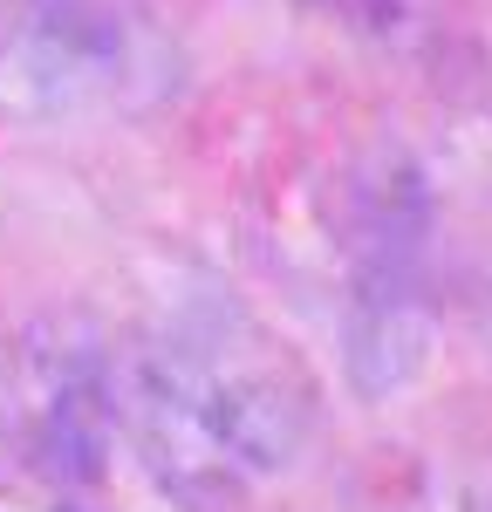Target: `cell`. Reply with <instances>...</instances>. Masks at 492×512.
<instances>
[{"label":"cell","mask_w":492,"mask_h":512,"mask_svg":"<svg viewBox=\"0 0 492 512\" xmlns=\"http://www.w3.org/2000/svg\"><path fill=\"white\" fill-rule=\"evenodd\" d=\"M117 431L164 492L219 512L246 478L287 472L315 437V383L233 301H199L117 362Z\"/></svg>","instance_id":"obj_1"},{"label":"cell","mask_w":492,"mask_h":512,"mask_svg":"<svg viewBox=\"0 0 492 512\" xmlns=\"http://www.w3.org/2000/svg\"><path fill=\"white\" fill-rule=\"evenodd\" d=\"M0 444L41 478L89 485L117 444V362L76 321H41L0 355Z\"/></svg>","instance_id":"obj_2"},{"label":"cell","mask_w":492,"mask_h":512,"mask_svg":"<svg viewBox=\"0 0 492 512\" xmlns=\"http://www.w3.org/2000/svg\"><path fill=\"white\" fill-rule=\"evenodd\" d=\"M130 69L117 0H0V117H69Z\"/></svg>","instance_id":"obj_3"},{"label":"cell","mask_w":492,"mask_h":512,"mask_svg":"<svg viewBox=\"0 0 492 512\" xmlns=\"http://www.w3.org/2000/svg\"><path fill=\"white\" fill-rule=\"evenodd\" d=\"M431 355V315L417 280H356L349 315H342V362L363 396H390Z\"/></svg>","instance_id":"obj_4"},{"label":"cell","mask_w":492,"mask_h":512,"mask_svg":"<svg viewBox=\"0 0 492 512\" xmlns=\"http://www.w3.org/2000/svg\"><path fill=\"white\" fill-rule=\"evenodd\" d=\"M301 7L335 21V28H349V35H390L404 21V0H301Z\"/></svg>","instance_id":"obj_5"},{"label":"cell","mask_w":492,"mask_h":512,"mask_svg":"<svg viewBox=\"0 0 492 512\" xmlns=\"http://www.w3.org/2000/svg\"><path fill=\"white\" fill-rule=\"evenodd\" d=\"M458 512H492V465L465 478V492H458Z\"/></svg>","instance_id":"obj_6"}]
</instances>
